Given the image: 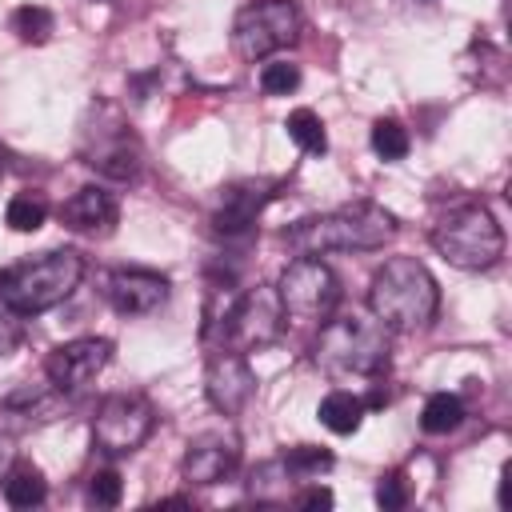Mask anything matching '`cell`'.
Wrapping results in <instances>:
<instances>
[{"label": "cell", "instance_id": "5", "mask_svg": "<svg viewBox=\"0 0 512 512\" xmlns=\"http://www.w3.org/2000/svg\"><path fill=\"white\" fill-rule=\"evenodd\" d=\"M76 152L80 160L104 176V180H136L140 164H144V148L140 136L132 132L128 116L120 104L112 100H92L84 120H80V136H76Z\"/></svg>", "mask_w": 512, "mask_h": 512}, {"label": "cell", "instance_id": "3", "mask_svg": "<svg viewBox=\"0 0 512 512\" xmlns=\"http://www.w3.org/2000/svg\"><path fill=\"white\" fill-rule=\"evenodd\" d=\"M388 352H392V328L360 312L336 320L328 316L312 344V360L328 376H356V380L380 376L388 368Z\"/></svg>", "mask_w": 512, "mask_h": 512}, {"label": "cell", "instance_id": "16", "mask_svg": "<svg viewBox=\"0 0 512 512\" xmlns=\"http://www.w3.org/2000/svg\"><path fill=\"white\" fill-rule=\"evenodd\" d=\"M168 276L164 272H152V268H116L108 276V304L120 312V316H148L156 312L164 300H168Z\"/></svg>", "mask_w": 512, "mask_h": 512}, {"label": "cell", "instance_id": "34", "mask_svg": "<svg viewBox=\"0 0 512 512\" xmlns=\"http://www.w3.org/2000/svg\"><path fill=\"white\" fill-rule=\"evenodd\" d=\"M8 172V152H4V144H0V176Z\"/></svg>", "mask_w": 512, "mask_h": 512}, {"label": "cell", "instance_id": "11", "mask_svg": "<svg viewBox=\"0 0 512 512\" xmlns=\"http://www.w3.org/2000/svg\"><path fill=\"white\" fill-rule=\"evenodd\" d=\"M112 360V340L104 336H76L68 344H56L44 360V376L60 388V392H76L84 384H92Z\"/></svg>", "mask_w": 512, "mask_h": 512}, {"label": "cell", "instance_id": "9", "mask_svg": "<svg viewBox=\"0 0 512 512\" xmlns=\"http://www.w3.org/2000/svg\"><path fill=\"white\" fill-rule=\"evenodd\" d=\"M156 428V408L140 392H112L92 416V444L104 456H132Z\"/></svg>", "mask_w": 512, "mask_h": 512}, {"label": "cell", "instance_id": "17", "mask_svg": "<svg viewBox=\"0 0 512 512\" xmlns=\"http://www.w3.org/2000/svg\"><path fill=\"white\" fill-rule=\"evenodd\" d=\"M120 220V208H116V196L96 188V184H84L76 188L64 204H60V224L80 232V236H108Z\"/></svg>", "mask_w": 512, "mask_h": 512}, {"label": "cell", "instance_id": "22", "mask_svg": "<svg viewBox=\"0 0 512 512\" xmlns=\"http://www.w3.org/2000/svg\"><path fill=\"white\" fill-rule=\"evenodd\" d=\"M284 128H288V136H292V144H296L300 152H308V156H324V152H328L324 120H320L312 108H296V112H288Z\"/></svg>", "mask_w": 512, "mask_h": 512}, {"label": "cell", "instance_id": "28", "mask_svg": "<svg viewBox=\"0 0 512 512\" xmlns=\"http://www.w3.org/2000/svg\"><path fill=\"white\" fill-rule=\"evenodd\" d=\"M120 496H124V480H120L116 468H100V472L88 476V500H92V504H100V508H116Z\"/></svg>", "mask_w": 512, "mask_h": 512}, {"label": "cell", "instance_id": "30", "mask_svg": "<svg viewBox=\"0 0 512 512\" xmlns=\"http://www.w3.org/2000/svg\"><path fill=\"white\" fill-rule=\"evenodd\" d=\"M20 340H24V316L8 300H0V356H8Z\"/></svg>", "mask_w": 512, "mask_h": 512}, {"label": "cell", "instance_id": "1", "mask_svg": "<svg viewBox=\"0 0 512 512\" xmlns=\"http://www.w3.org/2000/svg\"><path fill=\"white\" fill-rule=\"evenodd\" d=\"M396 236V216L372 200H356L320 216L296 220L284 240L296 256H324V252H372Z\"/></svg>", "mask_w": 512, "mask_h": 512}, {"label": "cell", "instance_id": "2", "mask_svg": "<svg viewBox=\"0 0 512 512\" xmlns=\"http://www.w3.org/2000/svg\"><path fill=\"white\" fill-rule=\"evenodd\" d=\"M440 308V288L436 276L412 260V256H392L376 268L372 288H368V312L392 328V332H416L428 328Z\"/></svg>", "mask_w": 512, "mask_h": 512}, {"label": "cell", "instance_id": "10", "mask_svg": "<svg viewBox=\"0 0 512 512\" xmlns=\"http://www.w3.org/2000/svg\"><path fill=\"white\" fill-rule=\"evenodd\" d=\"M284 320L288 316L280 308L276 288L256 284V288H248V292L236 296L232 316L224 324L220 348H232V352H244V356L248 352H260V348H268V344H276L284 336Z\"/></svg>", "mask_w": 512, "mask_h": 512}, {"label": "cell", "instance_id": "29", "mask_svg": "<svg viewBox=\"0 0 512 512\" xmlns=\"http://www.w3.org/2000/svg\"><path fill=\"white\" fill-rule=\"evenodd\" d=\"M376 504H380L384 512H396V508H404V504H408V484H404V476H400V472L380 476V484H376Z\"/></svg>", "mask_w": 512, "mask_h": 512}, {"label": "cell", "instance_id": "32", "mask_svg": "<svg viewBox=\"0 0 512 512\" xmlns=\"http://www.w3.org/2000/svg\"><path fill=\"white\" fill-rule=\"evenodd\" d=\"M12 468V436L8 432H0V480H4V472Z\"/></svg>", "mask_w": 512, "mask_h": 512}, {"label": "cell", "instance_id": "7", "mask_svg": "<svg viewBox=\"0 0 512 512\" xmlns=\"http://www.w3.org/2000/svg\"><path fill=\"white\" fill-rule=\"evenodd\" d=\"M276 296L284 316L300 324H324L340 304V280L320 256H296L292 264H284L276 280Z\"/></svg>", "mask_w": 512, "mask_h": 512}, {"label": "cell", "instance_id": "18", "mask_svg": "<svg viewBox=\"0 0 512 512\" xmlns=\"http://www.w3.org/2000/svg\"><path fill=\"white\" fill-rule=\"evenodd\" d=\"M300 484H304V480L284 464V456H276V460H264V464L252 468V476H248V496H252L256 504H288Z\"/></svg>", "mask_w": 512, "mask_h": 512}, {"label": "cell", "instance_id": "21", "mask_svg": "<svg viewBox=\"0 0 512 512\" xmlns=\"http://www.w3.org/2000/svg\"><path fill=\"white\" fill-rule=\"evenodd\" d=\"M464 424V400L456 392H436L424 400V412H420V428L428 436H444L452 428Z\"/></svg>", "mask_w": 512, "mask_h": 512}, {"label": "cell", "instance_id": "4", "mask_svg": "<svg viewBox=\"0 0 512 512\" xmlns=\"http://www.w3.org/2000/svg\"><path fill=\"white\" fill-rule=\"evenodd\" d=\"M84 280V260L72 248H52L40 252L32 260H20L12 268L0 272V300H8L20 316H36L48 312L56 304H64L76 284Z\"/></svg>", "mask_w": 512, "mask_h": 512}, {"label": "cell", "instance_id": "13", "mask_svg": "<svg viewBox=\"0 0 512 512\" xmlns=\"http://www.w3.org/2000/svg\"><path fill=\"white\" fill-rule=\"evenodd\" d=\"M252 392H256V376L248 368V356L232 352V348H216L208 356V368H204V396H208V404L220 416H240L244 404L252 400Z\"/></svg>", "mask_w": 512, "mask_h": 512}, {"label": "cell", "instance_id": "26", "mask_svg": "<svg viewBox=\"0 0 512 512\" xmlns=\"http://www.w3.org/2000/svg\"><path fill=\"white\" fill-rule=\"evenodd\" d=\"M284 464H288L300 480H308V476H320V472L332 468V452H328V448H316V444H296V448L284 452Z\"/></svg>", "mask_w": 512, "mask_h": 512}, {"label": "cell", "instance_id": "25", "mask_svg": "<svg viewBox=\"0 0 512 512\" xmlns=\"http://www.w3.org/2000/svg\"><path fill=\"white\" fill-rule=\"evenodd\" d=\"M408 128L400 124V120H392V116H380L376 124H372V152L380 156V160H404L408 156Z\"/></svg>", "mask_w": 512, "mask_h": 512}, {"label": "cell", "instance_id": "33", "mask_svg": "<svg viewBox=\"0 0 512 512\" xmlns=\"http://www.w3.org/2000/svg\"><path fill=\"white\" fill-rule=\"evenodd\" d=\"M188 504H192L188 496H164V500H160V508H188Z\"/></svg>", "mask_w": 512, "mask_h": 512}, {"label": "cell", "instance_id": "24", "mask_svg": "<svg viewBox=\"0 0 512 512\" xmlns=\"http://www.w3.org/2000/svg\"><path fill=\"white\" fill-rule=\"evenodd\" d=\"M12 32H16L24 44H48L52 32H56V20H52V12L40 8V4H20V8L12 12Z\"/></svg>", "mask_w": 512, "mask_h": 512}, {"label": "cell", "instance_id": "31", "mask_svg": "<svg viewBox=\"0 0 512 512\" xmlns=\"http://www.w3.org/2000/svg\"><path fill=\"white\" fill-rule=\"evenodd\" d=\"M292 504H300V508H332V488L312 484V488L296 492V496H292Z\"/></svg>", "mask_w": 512, "mask_h": 512}, {"label": "cell", "instance_id": "8", "mask_svg": "<svg viewBox=\"0 0 512 512\" xmlns=\"http://www.w3.org/2000/svg\"><path fill=\"white\" fill-rule=\"evenodd\" d=\"M304 16L296 0H256L236 12L232 20V48L244 60H264L280 48H292L300 40Z\"/></svg>", "mask_w": 512, "mask_h": 512}, {"label": "cell", "instance_id": "20", "mask_svg": "<svg viewBox=\"0 0 512 512\" xmlns=\"http://www.w3.org/2000/svg\"><path fill=\"white\" fill-rule=\"evenodd\" d=\"M44 496H48V484L36 464H12L4 472V500L12 508H36L44 504Z\"/></svg>", "mask_w": 512, "mask_h": 512}, {"label": "cell", "instance_id": "19", "mask_svg": "<svg viewBox=\"0 0 512 512\" xmlns=\"http://www.w3.org/2000/svg\"><path fill=\"white\" fill-rule=\"evenodd\" d=\"M364 412H368V408H364V400H360V396H352V392H344V388L328 392V396L320 400V408H316L320 424H324L328 432H336V436H352V432L360 428Z\"/></svg>", "mask_w": 512, "mask_h": 512}, {"label": "cell", "instance_id": "23", "mask_svg": "<svg viewBox=\"0 0 512 512\" xmlns=\"http://www.w3.org/2000/svg\"><path fill=\"white\" fill-rule=\"evenodd\" d=\"M48 220V200L44 192H16L4 208V224L12 232H36L40 224Z\"/></svg>", "mask_w": 512, "mask_h": 512}, {"label": "cell", "instance_id": "14", "mask_svg": "<svg viewBox=\"0 0 512 512\" xmlns=\"http://www.w3.org/2000/svg\"><path fill=\"white\" fill-rule=\"evenodd\" d=\"M280 180H236L220 192L216 200V212H212V228L216 236L224 240H236V236H248L260 220V212L268 208V200L276 196Z\"/></svg>", "mask_w": 512, "mask_h": 512}, {"label": "cell", "instance_id": "6", "mask_svg": "<svg viewBox=\"0 0 512 512\" xmlns=\"http://www.w3.org/2000/svg\"><path fill=\"white\" fill-rule=\"evenodd\" d=\"M428 240L436 256H444L452 268H464V272H484L504 256V232L484 204L448 208L432 224Z\"/></svg>", "mask_w": 512, "mask_h": 512}, {"label": "cell", "instance_id": "15", "mask_svg": "<svg viewBox=\"0 0 512 512\" xmlns=\"http://www.w3.org/2000/svg\"><path fill=\"white\" fill-rule=\"evenodd\" d=\"M240 464V440L236 432L228 428H212V432H200L196 440H188L184 448V460H180V476L188 484H220L236 472Z\"/></svg>", "mask_w": 512, "mask_h": 512}, {"label": "cell", "instance_id": "27", "mask_svg": "<svg viewBox=\"0 0 512 512\" xmlns=\"http://www.w3.org/2000/svg\"><path fill=\"white\" fill-rule=\"evenodd\" d=\"M260 88L268 96H288V92L300 88V68L288 64V60H272V64L260 68Z\"/></svg>", "mask_w": 512, "mask_h": 512}, {"label": "cell", "instance_id": "12", "mask_svg": "<svg viewBox=\"0 0 512 512\" xmlns=\"http://www.w3.org/2000/svg\"><path fill=\"white\" fill-rule=\"evenodd\" d=\"M68 412V392H60L52 380L48 384H20L0 400V432L24 436L44 424H56Z\"/></svg>", "mask_w": 512, "mask_h": 512}]
</instances>
